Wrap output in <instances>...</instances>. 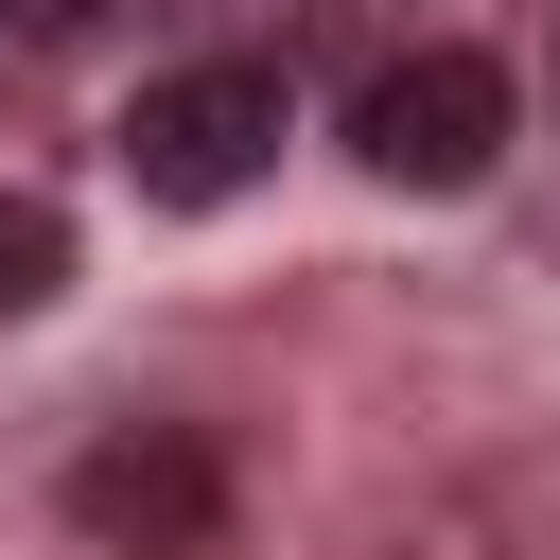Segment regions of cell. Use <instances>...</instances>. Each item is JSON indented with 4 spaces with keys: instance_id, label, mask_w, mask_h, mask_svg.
Masks as SVG:
<instances>
[{
    "instance_id": "6da1fadb",
    "label": "cell",
    "mask_w": 560,
    "mask_h": 560,
    "mask_svg": "<svg viewBox=\"0 0 560 560\" xmlns=\"http://www.w3.org/2000/svg\"><path fill=\"white\" fill-rule=\"evenodd\" d=\"M280 70L262 52H210V70H158L140 105H122V175L158 192V210H228L245 175H280Z\"/></svg>"
},
{
    "instance_id": "7a4b0ae2",
    "label": "cell",
    "mask_w": 560,
    "mask_h": 560,
    "mask_svg": "<svg viewBox=\"0 0 560 560\" xmlns=\"http://www.w3.org/2000/svg\"><path fill=\"white\" fill-rule=\"evenodd\" d=\"M508 122H525V88H508L472 35H438V52L368 70V105H350V158H368L385 192H472V175L508 158Z\"/></svg>"
},
{
    "instance_id": "3957f363",
    "label": "cell",
    "mask_w": 560,
    "mask_h": 560,
    "mask_svg": "<svg viewBox=\"0 0 560 560\" xmlns=\"http://www.w3.org/2000/svg\"><path fill=\"white\" fill-rule=\"evenodd\" d=\"M70 525H88L105 560H210V542H228V455H210L192 420H105V438L70 455Z\"/></svg>"
},
{
    "instance_id": "277c9868",
    "label": "cell",
    "mask_w": 560,
    "mask_h": 560,
    "mask_svg": "<svg viewBox=\"0 0 560 560\" xmlns=\"http://www.w3.org/2000/svg\"><path fill=\"white\" fill-rule=\"evenodd\" d=\"M52 298H70V228H52L35 192H0V332H18V315H52Z\"/></svg>"
},
{
    "instance_id": "5b68a950",
    "label": "cell",
    "mask_w": 560,
    "mask_h": 560,
    "mask_svg": "<svg viewBox=\"0 0 560 560\" xmlns=\"http://www.w3.org/2000/svg\"><path fill=\"white\" fill-rule=\"evenodd\" d=\"M18 18H35V35H70V18H88V0H18Z\"/></svg>"
}]
</instances>
